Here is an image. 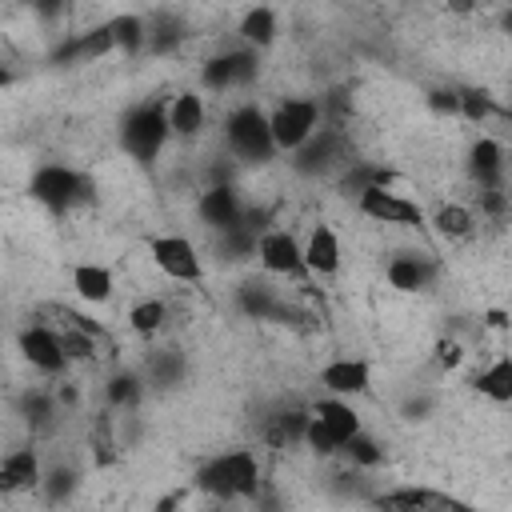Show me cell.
<instances>
[{"label": "cell", "mask_w": 512, "mask_h": 512, "mask_svg": "<svg viewBox=\"0 0 512 512\" xmlns=\"http://www.w3.org/2000/svg\"><path fill=\"white\" fill-rule=\"evenodd\" d=\"M304 260L312 276H336L340 272V236L332 224H316L304 240Z\"/></svg>", "instance_id": "cell-17"}, {"label": "cell", "mask_w": 512, "mask_h": 512, "mask_svg": "<svg viewBox=\"0 0 512 512\" xmlns=\"http://www.w3.org/2000/svg\"><path fill=\"white\" fill-rule=\"evenodd\" d=\"M72 288H76L80 300L104 304V300H112L116 280H112V272H108L104 264H76V268H72Z\"/></svg>", "instance_id": "cell-22"}, {"label": "cell", "mask_w": 512, "mask_h": 512, "mask_svg": "<svg viewBox=\"0 0 512 512\" xmlns=\"http://www.w3.org/2000/svg\"><path fill=\"white\" fill-rule=\"evenodd\" d=\"M428 408H432V400H428V396H412V400L404 404V416H408V420H424V416H428Z\"/></svg>", "instance_id": "cell-39"}, {"label": "cell", "mask_w": 512, "mask_h": 512, "mask_svg": "<svg viewBox=\"0 0 512 512\" xmlns=\"http://www.w3.org/2000/svg\"><path fill=\"white\" fill-rule=\"evenodd\" d=\"M256 72H260L256 48L240 44V48H232V52H220V56L204 60L200 84H204L208 92H232V88H248V84L256 80Z\"/></svg>", "instance_id": "cell-7"}, {"label": "cell", "mask_w": 512, "mask_h": 512, "mask_svg": "<svg viewBox=\"0 0 512 512\" xmlns=\"http://www.w3.org/2000/svg\"><path fill=\"white\" fill-rule=\"evenodd\" d=\"M196 488L216 500H256L260 496V460L252 448H232L224 456H212L196 472Z\"/></svg>", "instance_id": "cell-1"}, {"label": "cell", "mask_w": 512, "mask_h": 512, "mask_svg": "<svg viewBox=\"0 0 512 512\" xmlns=\"http://www.w3.org/2000/svg\"><path fill=\"white\" fill-rule=\"evenodd\" d=\"M20 356H24L36 372H44V376H60V372L72 364L68 352H64L60 332H52V328H44V324L20 328Z\"/></svg>", "instance_id": "cell-10"}, {"label": "cell", "mask_w": 512, "mask_h": 512, "mask_svg": "<svg viewBox=\"0 0 512 512\" xmlns=\"http://www.w3.org/2000/svg\"><path fill=\"white\" fill-rule=\"evenodd\" d=\"M480 204H484L488 216H500V212L508 208V196H504L500 188H492V192H480Z\"/></svg>", "instance_id": "cell-38"}, {"label": "cell", "mask_w": 512, "mask_h": 512, "mask_svg": "<svg viewBox=\"0 0 512 512\" xmlns=\"http://www.w3.org/2000/svg\"><path fill=\"white\" fill-rule=\"evenodd\" d=\"M312 416L324 424V432L340 444V452H344V444L356 436V432H364V424H360V416H356V408L348 404V400H340V396H328V400H320L316 408H312Z\"/></svg>", "instance_id": "cell-18"}, {"label": "cell", "mask_w": 512, "mask_h": 512, "mask_svg": "<svg viewBox=\"0 0 512 512\" xmlns=\"http://www.w3.org/2000/svg\"><path fill=\"white\" fill-rule=\"evenodd\" d=\"M184 504V492H172V496H164V500H156V512H176Z\"/></svg>", "instance_id": "cell-41"}, {"label": "cell", "mask_w": 512, "mask_h": 512, "mask_svg": "<svg viewBox=\"0 0 512 512\" xmlns=\"http://www.w3.org/2000/svg\"><path fill=\"white\" fill-rule=\"evenodd\" d=\"M56 404H60V400H52V396H44V392H32V396L24 400V412H28L32 424H48Z\"/></svg>", "instance_id": "cell-34"}, {"label": "cell", "mask_w": 512, "mask_h": 512, "mask_svg": "<svg viewBox=\"0 0 512 512\" xmlns=\"http://www.w3.org/2000/svg\"><path fill=\"white\" fill-rule=\"evenodd\" d=\"M504 148H500V140H492V136H480L472 148H468V172H472V180L480 184V192H492V188H500L504 184Z\"/></svg>", "instance_id": "cell-16"}, {"label": "cell", "mask_w": 512, "mask_h": 512, "mask_svg": "<svg viewBox=\"0 0 512 512\" xmlns=\"http://www.w3.org/2000/svg\"><path fill=\"white\" fill-rule=\"evenodd\" d=\"M320 384H324L328 396H340V400L364 396L372 388V364L360 360V356H336L320 368Z\"/></svg>", "instance_id": "cell-12"}, {"label": "cell", "mask_w": 512, "mask_h": 512, "mask_svg": "<svg viewBox=\"0 0 512 512\" xmlns=\"http://www.w3.org/2000/svg\"><path fill=\"white\" fill-rule=\"evenodd\" d=\"M504 32H508V36H512V8H508V12H504Z\"/></svg>", "instance_id": "cell-42"}, {"label": "cell", "mask_w": 512, "mask_h": 512, "mask_svg": "<svg viewBox=\"0 0 512 512\" xmlns=\"http://www.w3.org/2000/svg\"><path fill=\"white\" fill-rule=\"evenodd\" d=\"M472 512H476V508H472Z\"/></svg>", "instance_id": "cell-43"}, {"label": "cell", "mask_w": 512, "mask_h": 512, "mask_svg": "<svg viewBox=\"0 0 512 512\" xmlns=\"http://www.w3.org/2000/svg\"><path fill=\"white\" fill-rule=\"evenodd\" d=\"M196 216H200L208 228H216V232H232V228L244 224L248 208H244V200H240V192H236L232 184H212L208 192H200Z\"/></svg>", "instance_id": "cell-11"}, {"label": "cell", "mask_w": 512, "mask_h": 512, "mask_svg": "<svg viewBox=\"0 0 512 512\" xmlns=\"http://www.w3.org/2000/svg\"><path fill=\"white\" fill-rule=\"evenodd\" d=\"M60 340H64V352H68V360H92V352H96V336L92 332H84V328H64L60 332Z\"/></svg>", "instance_id": "cell-32"}, {"label": "cell", "mask_w": 512, "mask_h": 512, "mask_svg": "<svg viewBox=\"0 0 512 512\" xmlns=\"http://www.w3.org/2000/svg\"><path fill=\"white\" fill-rule=\"evenodd\" d=\"M168 136H172V124H168V108L164 104H136L120 124V144L140 164H152L164 152Z\"/></svg>", "instance_id": "cell-3"}, {"label": "cell", "mask_w": 512, "mask_h": 512, "mask_svg": "<svg viewBox=\"0 0 512 512\" xmlns=\"http://www.w3.org/2000/svg\"><path fill=\"white\" fill-rule=\"evenodd\" d=\"M108 28H112V40H116V48H124V52H140L144 44H148V24L140 20V16H116V20H108Z\"/></svg>", "instance_id": "cell-28"}, {"label": "cell", "mask_w": 512, "mask_h": 512, "mask_svg": "<svg viewBox=\"0 0 512 512\" xmlns=\"http://www.w3.org/2000/svg\"><path fill=\"white\" fill-rule=\"evenodd\" d=\"M112 48H116L112 28H108V24H100V28L76 32V36L56 52V60H92V56H104V52H112Z\"/></svg>", "instance_id": "cell-23"}, {"label": "cell", "mask_w": 512, "mask_h": 512, "mask_svg": "<svg viewBox=\"0 0 512 512\" xmlns=\"http://www.w3.org/2000/svg\"><path fill=\"white\" fill-rule=\"evenodd\" d=\"M148 252H152L156 268H160L168 280H180V284H196V280L204 276L200 252H196V244H192L188 236H176V232H168V236H156V240L148 244Z\"/></svg>", "instance_id": "cell-8"}, {"label": "cell", "mask_w": 512, "mask_h": 512, "mask_svg": "<svg viewBox=\"0 0 512 512\" xmlns=\"http://www.w3.org/2000/svg\"><path fill=\"white\" fill-rule=\"evenodd\" d=\"M256 260L268 276H284V280H300V276H312L308 272V260H304V244L288 232V228H268L260 232L256 240Z\"/></svg>", "instance_id": "cell-6"}, {"label": "cell", "mask_w": 512, "mask_h": 512, "mask_svg": "<svg viewBox=\"0 0 512 512\" xmlns=\"http://www.w3.org/2000/svg\"><path fill=\"white\" fill-rule=\"evenodd\" d=\"M32 200H40L52 212H64V208L88 200V180L68 164H40L32 172Z\"/></svg>", "instance_id": "cell-5"}, {"label": "cell", "mask_w": 512, "mask_h": 512, "mask_svg": "<svg viewBox=\"0 0 512 512\" xmlns=\"http://www.w3.org/2000/svg\"><path fill=\"white\" fill-rule=\"evenodd\" d=\"M460 116L472 120V124L488 120V116H492V100H488V92H480V88H460Z\"/></svg>", "instance_id": "cell-31"}, {"label": "cell", "mask_w": 512, "mask_h": 512, "mask_svg": "<svg viewBox=\"0 0 512 512\" xmlns=\"http://www.w3.org/2000/svg\"><path fill=\"white\" fill-rule=\"evenodd\" d=\"M180 36H184V24H176V20H156V28H148V44H152L156 52L180 44Z\"/></svg>", "instance_id": "cell-33"}, {"label": "cell", "mask_w": 512, "mask_h": 512, "mask_svg": "<svg viewBox=\"0 0 512 512\" xmlns=\"http://www.w3.org/2000/svg\"><path fill=\"white\" fill-rule=\"evenodd\" d=\"M340 148H344V132L320 124V132H316L300 152H292V164H296V172L316 176V172H328V168L340 160Z\"/></svg>", "instance_id": "cell-13"}, {"label": "cell", "mask_w": 512, "mask_h": 512, "mask_svg": "<svg viewBox=\"0 0 512 512\" xmlns=\"http://www.w3.org/2000/svg\"><path fill=\"white\" fill-rule=\"evenodd\" d=\"M428 104H432L436 112L460 116V88H432V92H428Z\"/></svg>", "instance_id": "cell-35"}, {"label": "cell", "mask_w": 512, "mask_h": 512, "mask_svg": "<svg viewBox=\"0 0 512 512\" xmlns=\"http://www.w3.org/2000/svg\"><path fill=\"white\" fill-rule=\"evenodd\" d=\"M44 484V468H40V456L36 448H12L4 460H0V492H28V488H40Z\"/></svg>", "instance_id": "cell-15"}, {"label": "cell", "mask_w": 512, "mask_h": 512, "mask_svg": "<svg viewBox=\"0 0 512 512\" xmlns=\"http://www.w3.org/2000/svg\"><path fill=\"white\" fill-rule=\"evenodd\" d=\"M476 392L492 404H512V356H496L488 368L476 372Z\"/></svg>", "instance_id": "cell-21"}, {"label": "cell", "mask_w": 512, "mask_h": 512, "mask_svg": "<svg viewBox=\"0 0 512 512\" xmlns=\"http://www.w3.org/2000/svg\"><path fill=\"white\" fill-rule=\"evenodd\" d=\"M208 120V108H204V96L200 92H176L172 104H168V124H172V136H196Z\"/></svg>", "instance_id": "cell-19"}, {"label": "cell", "mask_w": 512, "mask_h": 512, "mask_svg": "<svg viewBox=\"0 0 512 512\" xmlns=\"http://www.w3.org/2000/svg\"><path fill=\"white\" fill-rule=\"evenodd\" d=\"M460 360H464V348H460L456 340H448V336L436 340V364H440V368H456Z\"/></svg>", "instance_id": "cell-37"}, {"label": "cell", "mask_w": 512, "mask_h": 512, "mask_svg": "<svg viewBox=\"0 0 512 512\" xmlns=\"http://www.w3.org/2000/svg\"><path fill=\"white\" fill-rule=\"evenodd\" d=\"M344 456H348L356 468H376V464L384 460V448H380L368 432H356V436L344 444Z\"/></svg>", "instance_id": "cell-29"}, {"label": "cell", "mask_w": 512, "mask_h": 512, "mask_svg": "<svg viewBox=\"0 0 512 512\" xmlns=\"http://www.w3.org/2000/svg\"><path fill=\"white\" fill-rule=\"evenodd\" d=\"M140 396H144V380L136 372H116L108 384H104V400L108 408L116 412H136L140 408Z\"/></svg>", "instance_id": "cell-25"}, {"label": "cell", "mask_w": 512, "mask_h": 512, "mask_svg": "<svg viewBox=\"0 0 512 512\" xmlns=\"http://www.w3.org/2000/svg\"><path fill=\"white\" fill-rule=\"evenodd\" d=\"M236 32H240V40H244L248 48L260 52V48H268V44L276 40V12L264 8V4H260V8H248V12L240 16V28H236Z\"/></svg>", "instance_id": "cell-24"}, {"label": "cell", "mask_w": 512, "mask_h": 512, "mask_svg": "<svg viewBox=\"0 0 512 512\" xmlns=\"http://www.w3.org/2000/svg\"><path fill=\"white\" fill-rule=\"evenodd\" d=\"M236 304H240V312L252 316V320H272V316H280V296H276V288H272L268 280H244L240 292H236Z\"/></svg>", "instance_id": "cell-20"}, {"label": "cell", "mask_w": 512, "mask_h": 512, "mask_svg": "<svg viewBox=\"0 0 512 512\" xmlns=\"http://www.w3.org/2000/svg\"><path fill=\"white\" fill-rule=\"evenodd\" d=\"M356 208L368 220H376V224H404V228L424 224V208L416 200L392 192V188H368V192H360L356 196Z\"/></svg>", "instance_id": "cell-9"}, {"label": "cell", "mask_w": 512, "mask_h": 512, "mask_svg": "<svg viewBox=\"0 0 512 512\" xmlns=\"http://www.w3.org/2000/svg\"><path fill=\"white\" fill-rule=\"evenodd\" d=\"M384 276H388V284H392L396 292H424V288H432V280H436V264H432L424 252H400V256L388 260Z\"/></svg>", "instance_id": "cell-14"}, {"label": "cell", "mask_w": 512, "mask_h": 512, "mask_svg": "<svg viewBox=\"0 0 512 512\" xmlns=\"http://www.w3.org/2000/svg\"><path fill=\"white\" fill-rule=\"evenodd\" d=\"M164 320H168V304L156 300V296L128 308V328H132L136 336H156V332L164 328Z\"/></svg>", "instance_id": "cell-26"}, {"label": "cell", "mask_w": 512, "mask_h": 512, "mask_svg": "<svg viewBox=\"0 0 512 512\" xmlns=\"http://www.w3.org/2000/svg\"><path fill=\"white\" fill-rule=\"evenodd\" d=\"M432 224H436L448 240H464V236H472L476 216H472L464 204H440V208H436V216H432Z\"/></svg>", "instance_id": "cell-27"}, {"label": "cell", "mask_w": 512, "mask_h": 512, "mask_svg": "<svg viewBox=\"0 0 512 512\" xmlns=\"http://www.w3.org/2000/svg\"><path fill=\"white\" fill-rule=\"evenodd\" d=\"M44 496H48V504H60V500H68L72 496V488H76V472L72 468H64V464H56V468H48L44 472Z\"/></svg>", "instance_id": "cell-30"}, {"label": "cell", "mask_w": 512, "mask_h": 512, "mask_svg": "<svg viewBox=\"0 0 512 512\" xmlns=\"http://www.w3.org/2000/svg\"><path fill=\"white\" fill-rule=\"evenodd\" d=\"M320 120H324V108L320 100H308V96H288L268 112L272 140L280 152H300L320 132Z\"/></svg>", "instance_id": "cell-4"}, {"label": "cell", "mask_w": 512, "mask_h": 512, "mask_svg": "<svg viewBox=\"0 0 512 512\" xmlns=\"http://www.w3.org/2000/svg\"><path fill=\"white\" fill-rule=\"evenodd\" d=\"M224 144L236 160L244 164H268L280 148L272 140V124H268V112L260 104H236L228 116H224Z\"/></svg>", "instance_id": "cell-2"}, {"label": "cell", "mask_w": 512, "mask_h": 512, "mask_svg": "<svg viewBox=\"0 0 512 512\" xmlns=\"http://www.w3.org/2000/svg\"><path fill=\"white\" fill-rule=\"evenodd\" d=\"M484 324H488V328H496V332H504V328H508V312L492 308V312H484Z\"/></svg>", "instance_id": "cell-40"}, {"label": "cell", "mask_w": 512, "mask_h": 512, "mask_svg": "<svg viewBox=\"0 0 512 512\" xmlns=\"http://www.w3.org/2000/svg\"><path fill=\"white\" fill-rule=\"evenodd\" d=\"M180 356H172V352H160L156 360H152V372H156V380H164V384H172L176 376H180Z\"/></svg>", "instance_id": "cell-36"}]
</instances>
